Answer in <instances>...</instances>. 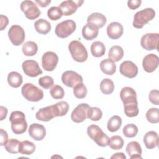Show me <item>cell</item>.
<instances>
[{
  "mask_svg": "<svg viewBox=\"0 0 159 159\" xmlns=\"http://www.w3.org/2000/svg\"><path fill=\"white\" fill-rule=\"evenodd\" d=\"M11 123V129L15 134H22L24 133L27 128V123L25 120V114L19 111L11 112L9 117Z\"/></svg>",
  "mask_w": 159,
  "mask_h": 159,
  "instance_id": "obj_1",
  "label": "cell"
},
{
  "mask_svg": "<svg viewBox=\"0 0 159 159\" xmlns=\"http://www.w3.org/2000/svg\"><path fill=\"white\" fill-rule=\"evenodd\" d=\"M87 134L98 145L104 147L109 145L110 139L97 125L92 124L88 126L87 129Z\"/></svg>",
  "mask_w": 159,
  "mask_h": 159,
  "instance_id": "obj_2",
  "label": "cell"
},
{
  "mask_svg": "<svg viewBox=\"0 0 159 159\" xmlns=\"http://www.w3.org/2000/svg\"><path fill=\"white\" fill-rule=\"evenodd\" d=\"M68 50L74 60L84 62L88 58V52L85 47L78 40H73L68 45Z\"/></svg>",
  "mask_w": 159,
  "mask_h": 159,
  "instance_id": "obj_3",
  "label": "cell"
},
{
  "mask_svg": "<svg viewBox=\"0 0 159 159\" xmlns=\"http://www.w3.org/2000/svg\"><path fill=\"white\" fill-rule=\"evenodd\" d=\"M21 93L25 99L32 102L39 101L43 98V91L30 83L23 85L21 88Z\"/></svg>",
  "mask_w": 159,
  "mask_h": 159,
  "instance_id": "obj_4",
  "label": "cell"
},
{
  "mask_svg": "<svg viewBox=\"0 0 159 159\" xmlns=\"http://www.w3.org/2000/svg\"><path fill=\"white\" fill-rule=\"evenodd\" d=\"M155 16V12L152 8H146L138 11L134 17L133 26L137 29H142Z\"/></svg>",
  "mask_w": 159,
  "mask_h": 159,
  "instance_id": "obj_5",
  "label": "cell"
},
{
  "mask_svg": "<svg viewBox=\"0 0 159 159\" xmlns=\"http://www.w3.org/2000/svg\"><path fill=\"white\" fill-rule=\"evenodd\" d=\"M76 25L75 21L71 19L65 20L58 23L55 29V34L60 38L65 39L70 36L76 30Z\"/></svg>",
  "mask_w": 159,
  "mask_h": 159,
  "instance_id": "obj_6",
  "label": "cell"
},
{
  "mask_svg": "<svg viewBox=\"0 0 159 159\" xmlns=\"http://www.w3.org/2000/svg\"><path fill=\"white\" fill-rule=\"evenodd\" d=\"M8 37L14 45L19 46L21 45L25 40V35L24 30L19 25H13L9 29Z\"/></svg>",
  "mask_w": 159,
  "mask_h": 159,
  "instance_id": "obj_7",
  "label": "cell"
},
{
  "mask_svg": "<svg viewBox=\"0 0 159 159\" xmlns=\"http://www.w3.org/2000/svg\"><path fill=\"white\" fill-rule=\"evenodd\" d=\"M20 9L24 13L25 17L30 20L37 19L41 14L40 9L32 1H22L20 4Z\"/></svg>",
  "mask_w": 159,
  "mask_h": 159,
  "instance_id": "obj_8",
  "label": "cell"
},
{
  "mask_svg": "<svg viewBox=\"0 0 159 159\" xmlns=\"http://www.w3.org/2000/svg\"><path fill=\"white\" fill-rule=\"evenodd\" d=\"M159 34L158 33H148L143 35L140 40V45L147 50H158Z\"/></svg>",
  "mask_w": 159,
  "mask_h": 159,
  "instance_id": "obj_9",
  "label": "cell"
},
{
  "mask_svg": "<svg viewBox=\"0 0 159 159\" xmlns=\"http://www.w3.org/2000/svg\"><path fill=\"white\" fill-rule=\"evenodd\" d=\"M90 107H91L86 103H81L78 104L71 112V120L76 123L83 122L86 118H88V111Z\"/></svg>",
  "mask_w": 159,
  "mask_h": 159,
  "instance_id": "obj_10",
  "label": "cell"
},
{
  "mask_svg": "<svg viewBox=\"0 0 159 159\" xmlns=\"http://www.w3.org/2000/svg\"><path fill=\"white\" fill-rule=\"evenodd\" d=\"M58 62V55L53 52H47L42 57V65L43 68L47 71L55 70Z\"/></svg>",
  "mask_w": 159,
  "mask_h": 159,
  "instance_id": "obj_11",
  "label": "cell"
},
{
  "mask_svg": "<svg viewBox=\"0 0 159 159\" xmlns=\"http://www.w3.org/2000/svg\"><path fill=\"white\" fill-rule=\"evenodd\" d=\"M61 81L65 86L73 88L77 84L83 83V78L76 72L68 70L63 73L61 75Z\"/></svg>",
  "mask_w": 159,
  "mask_h": 159,
  "instance_id": "obj_12",
  "label": "cell"
},
{
  "mask_svg": "<svg viewBox=\"0 0 159 159\" xmlns=\"http://www.w3.org/2000/svg\"><path fill=\"white\" fill-rule=\"evenodd\" d=\"M22 68L24 73L30 77H36L42 73L39 63L33 60L24 61L22 64Z\"/></svg>",
  "mask_w": 159,
  "mask_h": 159,
  "instance_id": "obj_13",
  "label": "cell"
},
{
  "mask_svg": "<svg viewBox=\"0 0 159 159\" xmlns=\"http://www.w3.org/2000/svg\"><path fill=\"white\" fill-rule=\"evenodd\" d=\"M83 2V1L67 0L63 1L58 7L61 9L63 15L68 16L74 14L76 11L78 7L82 5Z\"/></svg>",
  "mask_w": 159,
  "mask_h": 159,
  "instance_id": "obj_14",
  "label": "cell"
},
{
  "mask_svg": "<svg viewBox=\"0 0 159 159\" xmlns=\"http://www.w3.org/2000/svg\"><path fill=\"white\" fill-rule=\"evenodd\" d=\"M120 73L124 76L129 78H133L138 74V67L132 61H124L119 68Z\"/></svg>",
  "mask_w": 159,
  "mask_h": 159,
  "instance_id": "obj_15",
  "label": "cell"
},
{
  "mask_svg": "<svg viewBox=\"0 0 159 159\" xmlns=\"http://www.w3.org/2000/svg\"><path fill=\"white\" fill-rule=\"evenodd\" d=\"M159 64L158 57L153 53L147 55L144 57L142 61V66L143 70L148 73L154 71L158 67Z\"/></svg>",
  "mask_w": 159,
  "mask_h": 159,
  "instance_id": "obj_16",
  "label": "cell"
},
{
  "mask_svg": "<svg viewBox=\"0 0 159 159\" xmlns=\"http://www.w3.org/2000/svg\"><path fill=\"white\" fill-rule=\"evenodd\" d=\"M120 97L124 105L138 103L135 91L130 87H124L120 92Z\"/></svg>",
  "mask_w": 159,
  "mask_h": 159,
  "instance_id": "obj_17",
  "label": "cell"
},
{
  "mask_svg": "<svg viewBox=\"0 0 159 159\" xmlns=\"http://www.w3.org/2000/svg\"><path fill=\"white\" fill-rule=\"evenodd\" d=\"M57 117L55 111L54 105H50L40 109L35 114V117L37 120L47 122Z\"/></svg>",
  "mask_w": 159,
  "mask_h": 159,
  "instance_id": "obj_18",
  "label": "cell"
},
{
  "mask_svg": "<svg viewBox=\"0 0 159 159\" xmlns=\"http://www.w3.org/2000/svg\"><path fill=\"white\" fill-rule=\"evenodd\" d=\"M29 136L34 140L39 141L43 139L46 135V129L43 125L34 123L29 128Z\"/></svg>",
  "mask_w": 159,
  "mask_h": 159,
  "instance_id": "obj_19",
  "label": "cell"
},
{
  "mask_svg": "<svg viewBox=\"0 0 159 159\" xmlns=\"http://www.w3.org/2000/svg\"><path fill=\"white\" fill-rule=\"evenodd\" d=\"M124 32V28L121 24L117 22H112L107 27V34L111 39H119Z\"/></svg>",
  "mask_w": 159,
  "mask_h": 159,
  "instance_id": "obj_20",
  "label": "cell"
},
{
  "mask_svg": "<svg viewBox=\"0 0 159 159\" xmlns=\"http://www.w3.org/2000/svg\"><path fill=\"white\" fill-rule=\"evenodd\" d=\"M126 152L130 159L142 158V148L139 142L132 141L126 146Z\"/></svg>",
  "mask_w": 159,
  "mask_h": 159,
  "instance_id": "obj_21",
  "label": "cell"
},
{
  "mask_svg": "<svg viewBox=\"0 0 159 159\" xmlns=\"http://www.w3.org/2000/svg\"><path fill=\"white\" fill-rule=\"evenodd\" d=\"M159 137L153 130L147 132L143 137V143L148 149H153L158 145Z\"/></svg>",
  "mask_w": 159,
  "mask_h": 159,
  "instance_id": "obj_22",
  "label": "cell"
},
{
  "mask_svg": "<svg viewBox=\"0 0 159 159\" xmlns=\"http://www.w3.org/2000/svg\"><path fill=\"white\" fill-rule=\"evenodd\" d=\"M99 28L90 23H87L82 29L83 37L87 40H91L97 37Z\"/></svg>",
  "mask_w": 159,
  "mask_h": 159,
  "instance_id": "obj_23",
  "label": "cell"
},
{
  "mask_svg": "<svg viewBox=\"0 0 159 159\" xmlns=\"http://www.w3.org/2000/svg\"><path fill=\"white\" fill-rule=\"evenodd\" d=\"M87 22L88 23H90L97 26L99 29L102 28L106 24L107 19L106 16L102 14L94 12L88 17Z\"/></svg>",
  "mask_w": 159,
  "mask_h": 159,
  "instance_id": "obj_24",
  "label": "cell"
},
{
  "mask_svg": "<svg viewBox=\"0 0 159 159\" xmlns=\"http://www.w3.org/2000/svg\"><path fill=\"white\" fill-rule=\"evenodd\" d=\"M101 70L106 75H112L116 70V65L115 62L109 58L102 60L100 63Z\"/></svg>",
  "mask_w": 159,
  "mask_h": 159,
  "instance_id": "obj_25",
  "label": "cell"
},
{
  "mask_svg": "<svg viewBox=\"0 0 159 159\" xmlns=\"http://www.w3.org/2000/svg\"><path fill=\"white\" fill-rule=\"evenodd\" d=\"M34 27L39 34L45 35L50 31L51 24L47 20L40 19L35 22Z\"/></svg>",
  "mask_w": 159,
  "mask_h": 159,
  "instance_id": "obj_26",
  "label": "cell"
},
{
  "mask_svg": "<svg viewBox=\"0 0 159 159\" xmlns=\"http://www.w3.org/2000/svg\"><path fill=\"white\" fill-rule=\"evenodd\" d=\"M35 145L29 140H24L20 142L19 151L22 155H31L35 150Z\"/></svg>",
  "mask_w": 159,
  "mask_h": 159,
  "instance_id": "obj_27",
  "label": "cell"
},
{
  "mask_svg": "<svg viewBox=\"0 0 159 159\" xmlns=\"http://www.w3.org/2000/svg\"><path fill=\"white\" fill-rule=\"evenodd\" d=\"M124 56V50L120 46L114 45L112 46L109 51V58L114 62L119 61L122 59Z\"/></svg>",
  "mask_w": 159,
  "mask_h": 159,
  "instance_id": "obj_28",
  "label": "cell"
},
{
  "mask_svg": "<svg viewBox=\"0 0 159 159\" xmlns=\"http://www.w3.org/2000/svg\"><path fill=\"white\" fill-rule=\"evenodd\" d=\"M22 76L20 73L16 71H12L8 74L7 82L11 87L19 88L22 84Z\"/></svg>",
  "mask_w": 159,
  "mask_h": 159,
  "instance_id": "obj_29",
  "label": "cell"
},
{
  "mask_svg": "<svg viewBox=\"0 0 159 159\" xmlns=\"http://www.w3.org/2000/svg\"><path fill=\"white\" fill-rule=\"evenodd\" d=\"M91 54L95 57H101L106 52L104 44L100 41H95L91 45Z\"/></svg>",
  "mask_w": 159,
  "mask_h": 159,
  "instance_id": "obj_30",
  "label": "cell"
},
{
  "mask_svg": "<svg viewBox=\"0 0 159 159\" xmlns=\"http://www.w3.org/2000/svg\"><path fill=\"white\" fill-rule=\"evenodd\" d=\"M23 53L25 56H34L38 50V47L36 43L33 41H27L24 43L22 47Z\"/></svg>",
  "mask_w": 159,
  "mask_h": 159,
  "instance_id": "obj_31",
  "label": "cell"
},
{
  "mask_svg": "<svg viewBox=\"0 0 159 159\" xmlns=\"http://www.w3.org/2000/svg\"><path fill=\"white\" fill-rule=\"evenodd\" d=\"M122 119L119 116H112L107 122V128L109 131L114 132L117 131L121 127Z\"/></svg>",
  "mask_w": 159,
  "mask_h": 159,
  "instance_id": "obj_32",
  "label": "cell"
},
{
  "mask_svg": "<svg viewBox=\"0 0 159 159\" xmlns=\"http://www.w3.org/2000/svg\"><path fill=\"white\" fill-rule=\"evenodd\" d=\"M100 89L104 94H111L114 91V84L111 79L104 78L100 83Z\"/></svg>",
  "mask_w": 159,
  "mask_h": 159,
  "instance_id": "obj_33",
  "label": "cell"
},
{
  "mask_svg": "<svg viewBox=\"0 0 159 159\" xmlns=\"http://www.w3.org/2000/svg\"><path fill=\"white\" fill-rule=\"evenodd\" d=\"M53 105L57 117L63 116L67 114L69 109V105L66 102L61 101Z\"/></svg>",
  "mask_w": 159,
  "mask_h": 159,
  "instance_id": "obj_34",
  "label": "cell"
},
{
  "mask_svg": "<svg viewBox=\"0 0 159 159\" xmlns=\"http://www.w3.org/2000/svg\"><path fill=\"white\" fill-rule=\"evenodd\" d=\"M20 142H19L17 139H11L4 145V148L9 153L16 154L17 153H19V148Z\"/></svg>",
  "mask_w": 159,
  "mask_h": 159,
  "instance_id": "obj_35",
  "label": "cell"
},
{
  "mask_svg": "<svg viewBox=\"0 0 159 159\" xmlns=\"http://www.w3.org/2000/svg\"><path fill=\"white\" fill-rule=\"evenodd\" d=\"M124 143V140L120 136L114 135L110 138L108 145L113 150H120L122 148Z\"/></svg>",
  "mask_w": 159,
  "mask_h": 159,
  "instance_id": "obj_36",
  "label": "cell"
},
{
  "mask_svg": "<svg viewBox=\"0 0 159 159\" xmlns=\"http://www.w3.org/2000/svg\"><path fill=\"white\" fill-rule=\"evenodd\" d=\"M73 94L76 98H84L87 94V88L83 83L77 84L73 87Z\"/></svg>",
  "mask_w": 159,
  "mask_h": 159,
  "instance_id": "obj_37",
  "label": "cell"
},
{
  "mask_svg": "<svg viewBox=\"0 0 159 159\" xmlns=\"http://www.w3.org/2000/svg\"><path fill=\"white\" fill-rule=\"evenodd\" d=\"M47 16L50 20H57L62 17L63 12L58 6H53L48 10Z\"/></svg>",
  "mask_w": 159,
  "mask_h": 159,
  "instance_id": "obj_38",
  "label": "cell"
},
{
  "mask_svg": "<svg viewBox=\"0 0 159 159\" xmlns=\"http://www.w3.org/2000/svg\"><path fill=\"white\" fill-rule=\"evenodd\" d=\"M147 120L152 124H157L159 122V112L158 108H150L146 113Z\"/></svg>",
  "mask_w": 159,
  "mask_h": 159,
  "instance_id": "obj_39",
  "label": "cell"
},
{
  "mask_svg": "<svg viewBox=\"0 0 159 159\" xmlns=\"http://www.w3.org/2000/svg\"><path fill=\"white\" fill-rule=\"evenodd\" d=\"M139 129L138 127L134 124H129L123 128L124 135L128 138L134 137L137 135Z\"/></svg>",
  "mask_w": 159,
  "mask_h": 159,
  "instance_id": "obj_40",
  "label": "cell"
},
{
  "mask_svg": "<svg viewBox=\"0 0 159 159\" xmlns=\"http://www.w3.org/2000/svg\"><path fill=\"white\" fill-rule=\"evenodd\" d=\"M124 113L129 117H135L138 115L139 110L138 108V103L130 104L124 105Z\"/></svg>",
  "mask_w": 159,
  "mask_h": 159,
  "instance_id": "obj_41",
  "label": "cell"
},
{
  "mask_svg": "<svg viewBox=\"0 0 159 159\" xmlns=\"http://www.w3.org/2000/svg\"><path fill=\"white\" fill-rule=\"evenodd\" d=\"M102 116V111L97 107H92L88 111V118L93 121L99 120Z\"/></svg>",
  "mask_w": 159,
  "mask_h": 159,
  "instance_id": "obj_42",
  "label": "cell"
},
{
  "mask_svg": "<svg viewBox=\"0 0 159 159\" xmlns=\"http://www.w3.org/2000/svg\"><path fill=\"white\" fill-rule=\"evenodd\" d=\"M50 93L55 99H61L64 97L65 91L63 88L58 84H55L52 87L50 90Z\"/></svg>",
  "mask_w": 159,
  "mask_h": 159,
  "instance_id": "obj_43",
  "label": "cell"
},
{
  "mask_svg": "<svg viewBox=\"0 0 159 159\" xmlns=\"http://www.w3.org/2000/svg\"><path fill=\"white\" fill-rule=\"evenodd\" d=\"M39 84L44 89L52 88L54 84L53 78L49 76H44L39 79Z\"/></svg>",
  "mask_w": 159,
  "mask_h": 159,
  "instance_id": "obj_44",
  "label": "cell"
},
{
  "mask_svg": "<svg viewBox=\"0 0 159 159\" xmlns=\"http://www.w3.org/2000/svg\"><path fill=\"white\" fill-rule=\"evenodd\" d=\"M148 98L150 101L155 105H158L159 104V91L158 89L152 90L148 95Z\"/></svg>",
  "mask_w": 159,
  "mask_h": 159,
  "instance_id": "obj_45",
  "label": "cell"
},
{
  "mask_svg": "<svg viewBox=\"0 0 159 159\" xmlns=\"http://www.w3.org/2000/svg\"><path fill=\"white\" fill-rule=\"evenodd\" d=\"M141 3V0H129L127 1V6L130 9L134 10L140 7Z\"/></svg>",
  "mask_w": 159,
  "mask_h": 159,
  "instance_id": "obj_46",
  "label": "cell"
},
{
  "mask_svg": "<svg viewBox=\"0 0 159 159\" xmlns=\"http://www.w3.org/2000/svg\"><path fill=\"white\" fill-rule=\"evenodd\" d=\"M0 135H1V142H0V145L1 146H4V145L7 143L8 141V135L6 130H4L2 129H0Z\"/></svg>",
  "mask_w": 159,
  "mask_h": 159,
  "instance_id": "obj_47",
  "label": "cell"
},
{
  "mask_svg": "<svg viewBox=\"0 0 159 159\" xmlns=\"http://www.w3.org/2000/svg\"><path fill=\"white\" fill-rule=\"evenodd\" d=\"M9 23V19L7 17L2 14L1 15V30H3Z\"/></svg>",
  "mask_w": 159,
  "mask_h": 159,
  "instance_id": "obj_48",
  "label": "cell"
},
{
  "mask_svg": "<svg viewBox=\"0 0 159 159\" xmlns=\"http://www.w3.org/2000/svg\"><path fill=\"white\" fill-rule=\"evenodd\" d=\"M35 2L39 4L42 7H45L48 6L51 2V0H36Z\"/></svg>",
  "mask_w": 159,
  "mask_h": 159,
  "instance_id": "obj_49",
  "label": "cell"
},
{
  "mask_svg": "<svg viewBox=\"0 0 159 159\" xmlns=\"http://www.w3.org/2000/svg\"><path fill=\"white\" fill-rule=\"evenodd\" d=\"M0 109H1V120H4L6 116H7V109L6 107L1 106V107H0Z\"/></svg>",
  "mask_w": 159,
  "mask_h": 159,
  "instance_id": "obj_50",
  "label": "cell"
},
{
  "mask_svg": "<svg viewBox=\"0 0 159 159\" xmlns=\"http://www.w3.org/2000/svg\"><path fill=\"white\" fill-rule=\"evenodd\" d=\"M111 158H120V159H125L126 158V157L125 156V155L122 153V152H120V153H114L112 156H111Z\"/></svg>",
  "mask_w": 159,
  "mask_h": 159,
  "instance_id": "obj_51",
  "label": "cell"
}]
</instances>
